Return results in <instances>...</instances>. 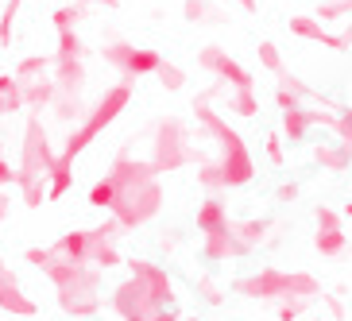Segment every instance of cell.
I'll use <instances>...</instances> for the list:
<instances>
[{
    "label": "cell",
    "mask_w": 352,
    "mask_h": 321,
    "mask_svg": "<svg viewBox=\"0 0 352 321\" xmlns=\"http://www.w3.org/2000/svg\"><path fill=\"white\" fill-rule=\"evenodd\" d=\"M333 135H337V144H341L344 151H352V120L337 116V124H333Z\"/></svg>",
    "instance_id": "obj_35"
},
{
    "label": "cell",
    "mask_w": 352,
    "mask_h": 321,
    "mask_svg": "<svg viewBox=\"0 0 352 321\" xmlns=\"http://www.w3.org/2000/svg\"><path fill=\"white\" fill-rule=\"evenodd\" d=\"M194 225L197 232H217V228H228V206L221 201L217 194H209L194 213Z\"/></svg>",
    "instance_id": "obj_17"
},
{
    "label": "cell",
    "mask_w": 352,
    "mask_h": 321,
    "mask_svg": "<svg viewBox=\"0 0 352 321\" xmlns=\"http://www.w3.org/2000/svg\"><path fill=\"white\" fill-rule=\"evenodd\" d=\"M116 236H120V225H116V221H101V225H94V228H74V232L58 236L54 252L66 256V259H78V263L109 271V267H120V263H124V252H120Z\"/></svg>",
    "instance_id": "obj_6"
},
{
    "label": "cell",
    "mask_w": 352,
    "mask_h": 321,
    "mask_svg": "<svg viewBox=\"0 0 352 321\" xmlns=\"http://www.w3.org/2000/svg\"><path fill=\"white\" fill-rule=\"evenodd\" d=\"M20 8L23 0H4V8H0V47H12V27H16Z\"/></svg>",
    "instance_id": "obj_30"
},
{
    "label": "cell",
    "mask_w": 352,
    "mask_h": 321,
    "mask_svg": "<svg viewBox=\"0 0 352 321\" xmlns=\"http://www.w3.org/2000/svg\"><path fill=\"white\" fill-rule=\"evenodd\" d=\"M314 248H318L321 259H341L344 252H349V232H344V228H318Z\"/></svg>",
    "instance_id": "obj_19"
},
{
    "label": "cell",
    "mask_w": 352,
    "mask_h": 321,
    "mask_svg": "<svg viewBox=\"0 0 352 321\" xmlns=\"http://www.w3.org/2000/svg\"><path fill=\"white\" fill-rule=\"evenodd\" d=\"M54 147L51 135L43 128L39 116H28L23 120V144H20V159H16V190H20V201L28 209H39L47 201V178H51L54 166Z\"/></svg>",
    "instance_id": "obj_4"
},
{
    "label": "cell",
    "mask_w": 352,
    "mask_h": 321,
    "mask_svg": "<svg viewBox=\"0 0 352 321\" xmlns=\"http://www.w3.org/2000/svg\"><path fill=\"white\" fill-rule=\"evenodd\" d=\"M287 32L294 35V39L321 43V47H329V51H352V23L344 27V32H329V27H325L314 12H306V16H290Z\"/></svg>",
    "instance_id": "obj_12"
},
{
    "label": "cell",
    "mask_w": 352,
    "mask_h": 321,
    "mask_svg": "<svg viewBox=\"0 0 352 321\" xmlns=\"http://www.w3.org/2000/svg\"><path fill=\"white\" fill-rule=\"evenodd\" d=\"M23 259L51 279L66 318H94L101 310V267L66 259L54 248H23Z\"/></svg>",
    "instance_id": "obj_2"
},
{
    "label": "cell",
    "mask_w": 352,
    "mask_h": 321,
    "mask_svg": "<svg viewBox=\"0 0 352 321\" xmlns=\"http://www.w3.org/2000/svg\"><path fill=\"white\" fill-rule=\"evenodd\" d=\"M0 190H16V163L0 151Z\"/></svg>",
    "instance_id": "obj_34"
},
{
    "label": "cell",
    "mask_w": 352,
    "mask_h": 321,
    "mask_svg": "<svg viewBox=\"0 0 352 321\" xmlns=\"http://www.w3.org/2000/svg\"><path fill=\"white\" fill-rule=\"evenodd\" d=\"M310 302H314V298H302V294L279 298V302H275V306H279V310H275V318H279V321H298L302 313L310 310Z\"/></svg>",
    "instance_id": "obj_29"
},
{
    "label": "cell",
    "mask_w": 352,
    "mask_h": 321,
    "mask_svg": "<svg viewBox=\"0 0 352 321\" xmlns=\"http://www.w3.org/2000/svg\"><path fill=\"white\" fill-rule=\"evenodd\" d=\"M82 16H85V4H58V8L51 12V27L54 32H66V27H78L82 23Z\"/></svg>",
    "instance_id": "obj_27"
},
{
    "label": "cell",
    "mask_w": 352,
    "mask_h": 321,
    "mask_svg": "<svg viewBox=\"0 0 352 321\" xmlns=\"http://www.w3.org/2000/svg\"><path fill=\"white\" fill-rule=\"evenodd\" d=\"M197 66L206 74H213V78H217L221 85H228V89H256V74L240 63V58H232L221 43L197 47Z\"/></svg>",
    "instance_id": "obj_11"
},
{
    "label": "cell",
    "mask_w": 352,
    "mask_h": 321,
    "mask_svg": "<svg viewBox=\"0 0 352 321\" xmlns=\"http://www.w3.org/2000/svg\"><path fill=\"white\" fill-rule=\"evenodd\" d=\"M182 20L186 23H221L225 16H221L217 0H182Z\"/></svg>",
    "instance_id": "obj_23"
},
{
    "label": "cell",
    "mask_w": 352,
    "mask_h": 321,
    "mask_svg": "<svg viewBox=\"0 0 352 321\" xmlns=\"http://www.w3.org/2000/svg\"><path fill=\"white\" fill-rule=\"evenodd\" d=\"M263 151H267V163H271V166H283V163H287V140H283V132H267V140H263Z\"/></svg>",
    "instance_id": "obj_32"
},
{
    "label": "cell",
    "mask_w": 352,
    "mask_h": 321,
    "mask_svg": "<svg viewBox=\"0 0 352 321\" xmlns=\"http://www.w3.org/2000/svg\"><path fill=\"white\" fill-rule=\"evenodd\" d=\"M155 321H182V310H163Z\"/></svg>",
    "instance_id": "obj_41"
},
{
    "label": "cell",
    "mask_w": 352,
    "mask_h": 321,
    "mask_svg": "<svg viewBox=\"0 0 352 321\" xmlns=\"http://www.w3.org/2000/svg\"><path fill=\"white\" fill-rule=\"evenodd\" d=\"M228 113L240 120H256L259 116V93L256 89H228Z\"/></svg>",
    "instance_id": "obj_24"
},
{
    "label": "cell",
    "mask_w": 352,
    "mask_h": 321,
    "mask_svg": "<svg viewBox=\"0 0 352 321\" xmlns=\"http://www.w3.org/2000/svg\"><path fill=\"white\" fill-rule=\"evenodd\" d=\"M310 85L302 82V78H294V74H279V89H275V104H279V113L283 109H298V104L310 101Z\"/></svg>",
    "instance_id": "obj_18"
},
{
    "label": "cell",
    "mask_w": 352,
    "mask_h": 321,
    "mask_svg": "<svg viewBox=\"0 0 352 321\" xmlns=\"http://www.w3.org/2000/svg\"><path fill=\"white\" fill-rule=\"evenodd\" d=\"M228 232L236 236V244L244 248V256H248V252L267 248L271 244V236H275V221L271 217H240V221L228 217Z\"/></svg>",
    "instance_id": "obj_15"
},
{
    "label": "cell",
    "mask_w": 352,
    "mask_h": 321,
    "mask_svg": "<svg viewBox=\"0 0 352 321\" xmlns=\"http://www.w3.org/2000/svg\"><path fill=\"white\" fill-rule=\"evenodd\" d=\"M279 132H283V140H287V144H302V140L310 135V116H306V104H298V109H283Z\"/></svg>",
    "instance_id": "obj_21"
},
{
    "label": "cell",
    "mask_w": 352,
    "mask_h": 321,
    "mask_svg": "<svg viewBox=\"0 0 352 321\" xmlns=\"http://www.w3.org/2000/svg\"><path fill=\"white\" fill-rule=\"evenodd\" d=\"M132 93H135V82H132V78L116 82L113 89H104V93L94 101V109H85V116L78 120V124H74L70 140H66V147L58 151V155L70 159V163H78V155H82L85 147H94V144H97V135L109 132L116 116L124 113L128 104H132Z\"/></svg>",
    "instance_id": "obj_5"
},
{
    "label": "cell",
    "mask_w": 352,
    "mask_h": 321,
    "mask_svg": "<svg viewBox=\"0 0 352 321\" xmlns=\"http://www.w3.org/2000/svg\"><path fill=\"white\" fill-rule=\"evenodd\" d=\"M221 93H225L221 82L201 89V97H194V120L201 124V132H206L209 140H217L221 155H213V159H217V166H221V186L232 190V186H248L252 178H256V159H252L248 144L240 140L236 128L213 109V101H217Z\"/></svg>",
    "instance_id": "obj_3"
},
{
    "label": "cell",
    "mask_w": 352,
    "mask_h": 321,
    "mask_svg": "<svg viewBox=\"0 0 352 321\" xmlns=\"http://www.w3.org/2000/svg\"><path fill=\"white\" fill-rule=\"evenodd\" d=\"M314 217H318V228H344V217L333 206H318L314 209Z\"/></svg>",
    "instance_id": "obj_33"
},
{
    "label": "cell",
    "mask_w": 352,
    "mask_h": 321,
    "mask_svg": "<svg viewBox=\"0 0 352 321\" xmlns=\"http://www.w3.org/2000/svg\"><path fill=\"white\" fill-rule=\"evenodd\" d=\"M101 58H104V66L120 70L124 78H132V82L135 78H155V70L163 66V54H159L155 47H140V43H132L120 32H113L101 43Z\"/></svg>",
    "instance_id": "obj_10"
},
{
    "label": "cell",
    "mask_w": 352,
    "mask_h": 321,
    "mask_svg": "<svg viewBox=\"0 0 352 321\" xmlns=\"http://www.w3.org/2000/svg\"><path fill=\"white\" fill-rule=\"evenodd\" d=\"M314 16H318L321 23H329V20H349V16H352V0H329V4H321Z\"/></svg>",
    "instance_id": "obj_31"
},
{
    "label": "cell",
    "mask_w": 352,
    "mask_h": 321,
    "mask_svg": "<svg viewBox=\"0 0 352 321\" xmlns=\"http://www.w3.org/2000/svg\"><path fill=\"white\" fill-rule=\"evenodd\" d=\"M341 116H344V120H352V104H349V109H341Z\"/></svg>",
    "instance_id": "obj_43"
},
{
    "label": "cell",
    "mask_w": 352,
    "mask_h": 321,
    "mask_svg": "<svg viewBox=\"0 0 352 321\" xmlns=\"http://www.w3.org/2000/svg\"><path fill=\"white\" fill-rule=\"evenodd\" d=\"M314 163H318L321 170L341 175V170H349V166H352V151H344L341 144H318V147H314Z\"/></svg>",
    "instance_id": "obj_20"
},
{
    "label": "cell",
    "mask_w": 352,
    "mask_h": 321,
    "mask_svg": "<svg viewBox=\"0 0 352 321\" xmlns=\"http://www.w3.org/2000/svg\"><path fill=\"white\" fill-rule=\"evenodd\" d=\"M74 4H85V8H89V4H104V8H120V0H74Z\"/></svg>",
    "instance_id": "obj_40"
},
{
    "label": "cell",
    "mask_w": 352,
    "mask_h": 321,
    "mask_svg": "<svg viewBox=\"0 0 352 321\" xmlns=\"http://www.w3.org/2000/svg\"><path fill=\"white\" fill-rule=\"evenodd\" d=\"M232 290L240 298H256V302H279V298H290V294H302V298L325 294L318 275H310V271H279V267L248 271V275H240L232 283Z\"/></svg>",
    "instance_id": "obj_7"
},
{
    "label": "cell",
    "mask_w": 352,
    "mask_h": 321,
    "mask_svg": "<svg viewBox=\"0 0 352 321\" xmlns=\"http://www.w3.org/2000/svg\"><path fill=\"white\" fill-rule=\"evenodd\" d=\"M155 175H175L182 166L197 163V147H194V132L182 116H159L151 128V159Z\"/></svg>",
    "instance_id": "obj_8"
},
{
    "label": "cell",
    "mask_w": 352,
    "mask_h": 321,
    "mask_svg": "<svg viewBox=\"0 0 352 321\" xmlns=\"http://www.w3.org/2000/svg\"><path fill=\"white\" fill-rule=\"evenodd\" d=\"M256 58H259V66L267 74H287V63H283V51H279V43L275 39H259V47H256Z\"/></svg>",
    "instance_id": "obj_25"
},
{
    "label": "cell",
    "mask_w": 352,
    "mask_h": 321,
    "mask_svg": "<svg viewBox=\"0 0 352 321\" xmlns=\"http://www.w3.org/2000/svg\"><path fill=\"white\" fill-rule=\"evenodd\" d=\"M321 298H325V306H329V318L333 321H344V313H349V310H344V302L337 298V294H321Z\"/></svg>",
    "instance_id": "obj_37"
},
{
    "label": "cell",
    "mask_w": 352,
    "mask_h": 321,
    "mask_svg": "<svg viewBox=\"0 0 352 321\" xmlns=\"http://www.w3.org/2000/svg\"><path fill=\"white\" fill-rule=\"evenodd\" d=\"M194 290H197V298L206 302V306H221V302H225V287H221L213 275H197Z\"/></svg>",
    "instance_id": "obj_28"
},
{
    "label": "cell",
    "mask_w": 352,
    "mask_h": 321,
    "mask_svg": "<svg viewBox=\"0 0 352 321\" xmlns=\"http://www.w3.org/2000/svg\"><path fill=\"white\" fill-rule=\"evenodd\" d=\"M85 201L97 209H109L113 221L120 225V232H128V228H140L159 217V209L166 201V190L159 186L155 166L147 159H135L128 151H120V155H113L104 178H97L89 186Z\"/></svg>",
    "instance_id": "obj_1"
},
{
    "label": "cell",
    "mask_w": 352,
    "mask_h": 321,
    "mask_svg": "<svg viewBox=\"0 0 352 321\" xmlns=\"http://www.w3.org/2000/svg\"><path fill=\"white\" fill-rule=\"evenodd\" d=\"M298 194H302V186L298 182H279V190H275V201H279V206H287V201H298Z\"/></svg>",
    "instance_id": "obj_36"
},
{
    "label": "cell",
    "mask_w": 352,
    "mask_h": 321,
    "mask_svg": "<svg viewBox=\"0 0 352 321\" xmlns=\"http://www.w3.org/2000/svg\"><path fill=\"white\" fill-rule=\"evenodd\" d=\"M109 302H113V310H116V318H120V321H155L159 313H163L155 302L144 294V290L135 287L132 279L120 283V287L113 290V298H109Z\"/></svg>",
    "instance_id": "obj_13"
},
{
    "label": "cell",
    "mask_w": 352,
    "mask_h": 321,
    "mask_svg": "<svg viewBox=\"0 0 352 321\" xmlns=\"http://www.w3.org/2000/svg\"><path fill=\"white\" fill-rule=\"evenodd\" d=\"M8 209H12V190H0V221L8 217Z\"/></svg>",
    "instance_id": "obj_39"
},
{
    "label": "cell",
    "mask_w": 352,
    "mask_h": 321,
    "mask_svg": "<svg viewBox=\"0 0 352 321\" xmlns=\"http://www.w3.org/2000/svg\"><path fill=\"white\" fill-rule=\"evenodd\" d=\"M155 78H159V85H163L166 93H182V89H186V70H182V66H175V63H166L163 58V66H159L155 70Z\"/></svg>",
    "instance_id": "obj_26"
},
{
    "label": "cell",
    "mask_w": 352,
    "mask_h": 321,
    "mask_svg": "<svg viewBox=\"0 0 352 321\" xmlns=\"http://www.w3.org/2000/svg\"><path fill=\"white\" fill-rule=\"evenodd\" d=\"M341 217H352V201H344V209H341Z\"/></svg>",
    "instance_id": "obj_42"
},
{
    "label": "cell",
    "mask_w": 352,
    "mask_h": 321,
    "mask_svg": "<svg viewBox=\"0 0 352 321\" xmlns=\"http://www.w3.org/2000/svg\"><path fill=\"white\" fill-rule=\"evenodd\" d=\"M16 82L23 93V113L28 116H43L51 113L54 101V74H51V54H28L16 63Z\"/></svg>",
    "instance_id": "obj_9"
},
{
    "label": "cell",
    "mask_w": 352,
    "mask_h": 321,
    "mask_svg": "<svg viewBox=\"0 0 352 321\" xmlns=\"http://www.w3.org/2000/svg\"><path fill=\"white\" fill-rule=\"evenodd\" d=\"M0 310L12 313V318H35L39 313L35 298L20 287V275L12 271V263L4 256H0Z\"/></svg>",
    "instance_id": "obj_14"
},
{
    "label": "cell",
    "mask_w": 352,
    "mask_h": 321,
    "mask_svg": "<svg viewBox=\"0 0 352 321\" xmlns=\"http://www.w3.org/2000/svg\"><path fill=\"white\" fill-rule=\"evenodd\" d=\"M228 4H232V8H240L244 16H256V12H259V0H228Z\"/></svg>",
    "instance_id": "obj_38"
},
{
    "label": "cell",
    "mask_w": 352,
    "mask_h": 321,
    "mask_svg": "<svg viewBox=\"0 0 352 321\" xmlns=\"http://www.w3.org/2000/svg\"><path fill=\"white\" fill-rule=\"evenodd\" d=\"M194 321H197V318H194Z\"/></svg>",
    "instance_id": "obj_44"
},
{
    "label": "cell",
    "mask_w": 352,
    "mask_h": 321,
    "mask_svg": "<svg viewBox=\"0 0 352 321\" xmlns=\"http://www.w3.org/2000/svg\"><path fill=\"white\" fill-rule=\"evenodd\" d=\"M201 256L209 263H228V259L244 256V248L236 244V236L228 228H217V232H201Z\"/></svg>",
    "instance_id": "obj_16"
},
{
    "label": "cell",
    "mask_w": 352,
    "mask_h": 321,
    "mask_svg": "<svg viewBox=\"0 0 352 321\" xmlns=\"http://www.w3.org/2000/svg\"><path fill=\"white\" fill-rule=\"evenodd\" d=\"M16 113H23V93L16 74H0V120H12Z\"/></svg>",
    "instance_id": "obj_22"
}]
</instances>
